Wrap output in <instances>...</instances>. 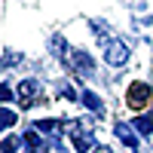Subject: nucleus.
<instances>
[{"label":"nucleus","instance_id":"6","mask_svg":"<svg viewBox=\"0 0 153 153\" xmlns=\"http://www.w3.org/2000/svg\"><path fill=\"white\" fill-rule=\"evenodd\" d=\"M150 129H153V117H150V120H147V117H141V120H138V132H144V135H147Z\"/></svg>","mask_w":153,"mask_h":153},{"label":"nucleus","instance_id":"7","mask_svg":"<svg viewBox=\"0 0 153 153\" xmlns=\"http://www.w3.org/2000/svg\"><path fill=\"white\" fill-rule=\"evenodd\" d=\"M86 104H89V107H92L95 113H101V101H98L95 95H86Z\"/></svg>","mask_w":153,"mask_h":153},{"label":"nucleus","instance_id":"2","mask_svg":"<svg viewBox=\"0 0 153 153\" xmlns=\"http://www.w3.org/2000/svg\"><path fill=\"white\" fill-rule=\"evenodd\" d=\"M107 65H113V68H120V65H126V58H129V49H126L120 40H110L107 43Z\"/></svg>","mask_w":153,"mask_h":153},{"label":"nucleus","instance_id":"10","mask_svg":"<svg viewBox=\"0 0 153 153\" xmlns=\"http://www.w3.org/2000/svg\"><path fill=\"white\" fill-rule=\"evenodd\" d=\"M95 153H110V150H107V147H98V150H95Z\"/></svg>","mask_w":153,"mask_h":153},{"label":"nucleus","instance_id":"1","mask_svg":"<svg viewBox=\"0 0 153 153\" xmlns=\"http://www.w3.org/2000/svg\"><path fill=\"white\" fill-rule=\"evenodd\" d=\"M147 101H150V86L147 83H132L129 95H126V104H129L132 110H144Z\"/></svg>","mask_w":153,"mask_h":153},{"label":"nucleus","instance_id":"4","mask_svg":"<svg viewBox=\"0 0 153 153\" xmlns=\"http://www.w3.org/2000/svg\"><path fill=\"white\" fill-rule=\"evenodd\" d=\"M71 58L76 61V68H80L83 74H89V71H92V61H89V55H86V52H74Z\"/></svg>","mask_w":153,"mask_h":153},{"label":"nucleus","instance_id":"9","mask_svg":"<svg viewBox=\"0 0 153 153\" xmlns=\"http://www.w3.org/2000/svg\"><path fill=\"white\" fill-rule=\"evenodd\" d=\"M89 147V138H76V150H86Z\"/></svg>","mask_w":153,"mask_h":153},{"label":"nucleus","instance_id":"8","mask_svg":"<svg viewBox=\"0 0 153 153\" xmlns=\"http://www.w3.org/2000/svg\"><path fill=\"white\" fill-rule=\"evenodd\" d=\"M16 147H19V138H9V141L3 144V150H6V153H12V150H16Z\"/></svg>","mask_w":153,"mask_h":153},{"label":"nucleus","instance_id":"5","mask_svg":"<svg viewBox=\"0 0 153 153\" xmlns=\"http://www.w3.org/2000/svg\"><path fill=\"white\" fill-rule=\"evenodd\" d=\"M117 135H120V138H123V141L129 144V147H135V138H132V132L126 129V126H117Z\"/></svg>","mask_w":153,"mask_h":153},{"label":"nucleus","instance_id":"3","mask_svg":"<svg viewBox=\"0 0 153 153\" xmlns=\"http://www.w3.org/2000/svg\"><path fill=\"white\" fill-rule=\"evenodd\" d=\"M37 92H40V86H37L34 80H25V83H19V98L25 101V104H31V101L37 98Z\"/></svg>","mask_w":153,"mask_h":153}]
</instances>
